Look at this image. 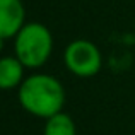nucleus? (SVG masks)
Returning <instances> with one entry per match:
<instances>
[{"instance_id":"nucleus-2","label":"nucleus","mask_w":135,"mask_h":135,"mask_svg":"<svg viewBox=\"0 0 135 135\" xmlns=\"http://www.w3.org/2000/svg\"><path fill=\"white\" fill-rule=\"evenodd\" d=\"M53 50V36L41 22H27L17 33L14 51L16 58L26 69H38L50 58Z\"/></svg>"},{"instance_id":"nucleus-5","label":"nucleus","mask_w":135,"mask_h":135,"mask_svg":"<svg viewBox=\"0 0 135 135\" xmlns=\"http://www.w3.org/2000/svg\"><path fill=\"white\" fill-rule=\"evenodd\" d=\"M24 80V65L16 56L0 58V89H14Z\"/></svg>"},{"instance_id":"nucleus-7","label":"nucleus","mask_w":135,"mask_h":135,"mask_svg":"<svg viewBox=\"0 0 135 135\" xmlns=\"http://www.w3.org/2000/svg\"><path fill=\"white\" fill-rule=\"evenodd\" d=\"M2 48H3V38H0V51H2Z\"/></svg>"},{"instance_id":"nucleus-1","label":"nucleus","mask_w":135,"mask_h":135,"mask_svg":"<svg viewBox=\"0 0 135 135\" xmlns=\"http://www.w3.org/2000/svg\"><path fill=\"white\" fill-rule=\"evenodd\" d=\"M19 103L27 113L38 118H51L65 104V91L60 80L48 74H34L19 86Z\"/></svg>"},{"instance_id":"nucleus-6","label":"nucleus","mask_w":135,"mask_h":135,"mask_svg":"<svg viewBox=\"0 0 135 135\" xmlns=\"http://www.w3.org/2000/svg\"><path fill=\"white\" fill-rule=\"evenodd\" d=\"M43 135H75V123L67 113L60 111L46 120Z\"/></svg>"},{"instance_id":"nucleus-3","label":"nucleus","mask_w":135,"mask_h":135,"mask_svg":"<svg viewBox=\"0 0 135 135\" xmlns=\"http://www.w3.org/2000/svg\"><path fill=\"white\" fill-rule=\"evenodd\" d=\"M65 67L77 77H92L101 70V51L92 41L75 40L63 51Z\"/></svg>"},{"instance_id":"nucleus-4","label":"nucleus","mask_w":135,"mask_h":135,"mask_svg":"<svg viewBox=\"0 0 135 135\" xmlns=\"http://www.w3.org/2000/svg\"><path fill=\"white\" fill-rule=\"evenodd\" d=\"M26 9L22 0H0V38H16L24 27Z\"/></svg>"}]
</instances>
